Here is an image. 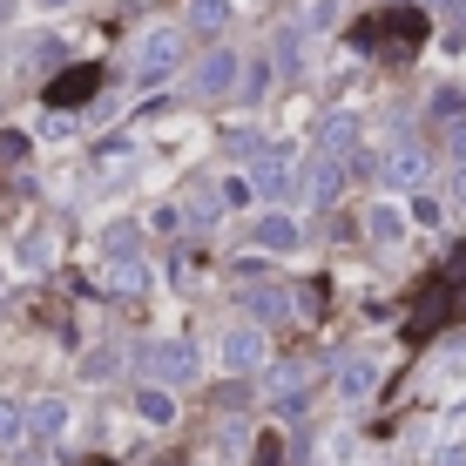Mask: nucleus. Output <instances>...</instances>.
<instances>
[{
  "instance_id": "obj_20",
  "label": "nucleus",
  "mask_w": 466,
  "mask_h": 466,
  "mask_svg": "<svg viewBox=\"0 0 466 466\" xmlns=\"http://www.w3.org/2000/svg\"><path fill=\"white\" fill-rule=\"evenodd\" d=\"M339 385H345V399H365V392H372V365H359V359H351Z\"/></svg>"
},
{
  "instance_id": "obj_10",
  "label": "nucleus",
  "mask_w": 466,
  "mask_h": 466,
  "mask_svg": "<svg viewBox=\"0 0 466 466\" xmlns=\"http://www.w3.org/2000/svg\"><path fill=\"white\" fill-rule=\"evenodd\" d=\"M304 183H311V203H331V197L345 189V169H339V156H318Z\"/></svg>"
},
{
  "instance_id": "obj_2",
  "label": "nucleus",
  "mask_w": 466,
  "mask_h": 466,
  "mask_svg": "<svg viewBox=\"0 0 466 466\" xmlns=\"http://www.w3.org/2000/svg\"><path fill=\"white\" fill-rule=\"evenodd\" d=\"M426 7H385V14H365L359 27H351V47H365V55H420L426 41Z\"/></svg>"
},
{
  "instance_id": "obj_4",
  "label": "nucleus",
  "mask_w": 466,
  "mask_h": 466,
  "mask_svg": "<svg viewBox=\"0 0 466 466\" xmlns=\"http://www.w3.org/2000/svg\"><path fill=\"white\" fill-rule=\"evenodd\" d=\"M142 372L163 379V385H183V379H197V351L189 345H149L142 351Z\"/></svg>"
},
{
  "instance_id": "obj_25",
  "label": "nucleus",
  "mask_w": 466,
  "mask_h": 466,
  "mask_svg": "<svg viewBox=\"0 0 466 466\" xmlns=\"http://www.w3.org/2000/svg\"><path fill=\"white\" fill-rule=\"evenodd\" d=\"M453 163H460V176H453V189H460V203H466V128L453 136Z\"/></svg>"
},
{
  "instance_id": "obj_7",
  "label": "nucleus",
  "mask_w": 466,
  "mask_h": 466,
  "mask_svg": "<svg viewBox=\"0 0 466 466\" xmlns=\"http://www.w3.org/2000/svg\"><path fill=\"white\" fill-rule=\"evenodd\" d=\"M351 142H359V122H351L345 108L318 122V156H351Z\"/></svg>"
},
{
  "instance_id": "obj_27",
  "label": "nucleus",
  "mask_w": 466,
  "mask_h": 466,
  "mask_svg": "<svg viewBox=\"0 0 466 466\" xmlns=\"http://www.w3.org/2000/svg\"><path fill=\"white\" fill-rule=\"evenodd\" d=\"M432 7H440V14H446V21H453V27H460V35H466V0H432Z\"/></svg>"
},
{
  "instance_id": "obj_1",
  "label": "nucleus",
  "mask_w": 466,
  "mask_h": 466,
  "mask_svg": "<svg viewBox=\"0 0 466 466\" xmlns=\"http://www.w3.org/2000/svg\"><path fill=\"white\" fill-rule=\"evenodd\" d=\"M460 318H466V244L420 284V304H412V318H406V339L420 345V339H432V331L460 325Z\"/></svg>"
},
{
  "instance_id": "obj_31",
  "label": "nucleus",
  "mask_w": 466,
  "mask_h": 466,
  "mask_svg": "<svg viewBox=\"0 0 466 466\" xmlns=\"http://www.w3.org/2000/svg\"><path fill=\"white\" fill-rule=\"evenodd\" d=\"M88 466H116V460H88Z\"/></svg>"
},
{
  "instance_id": "obj_30",
  "label": "nucleus",
  "mask_w": 466,
  "mask_h": 466,
  "mask_svg": "<svg viewBox=\"0 0 466 466\" xmlns=\"http://www.w3.org/2000/svg\"><path fill=\"white\" fill-rule=\"evenodd\" d=\"M41 7H68V0H41Z\"/></svg>"
},
{
  "instance_id": "obj_18",
  "label": "nucleus",
  "mask_w": 466,
  "mask_h": 466,
  "mask_svg": "<svg viewBox=\"0 0 466 466\" xmlns=\"http://www.w3.org/2000/svg\"><path fill=\"white\" fill-rule=\"evenodd\" d=\"M250 311L264 318V325H278V318H284V291H270V284H250Z\"/></svg>"
},
{
  "instance_id": "obj_8",
  "label": "nucleus",
  "mask_w": 466,
  "mask_h": 466,
  "mask_svg": "<svg viewBox=\"0 0 466 466\" xmlns=\"http://www.w3.org/2000/svg\"><path fill=\"white\" fill-rule=\"evenodd\" d=\"M250 183L264 189V197H284V189H291V156H257V169H250Z\"/></svg>"
},
{
  "instance_id": "obj_9",
  "label": "nucleus",
  "mask_w": 466,
  "mask_h": 466,
  "mask_svg": "<svg viewBox=\"0 0 466 466\" xmlns=\"http://www.w3.org/2000/svg\"><path fill=\"white\" fill-rule=\"evenodd\" d=\"M230 82H237V55H223V47H217V55H203V68H197V95H223Z\"/></svg>"
},
{
  "instance_id": "obj_3",
  "label": "nucleus",
  "mask_w": 466,
  "mask_h": 466,
  "mask_svg": "<svg viewBox=\"0 0 466 466\" xmlns=\"http://www.w3.org/2000/svg\"><path fill=\"white\" fill-rule=\"evenodd\" d=\"M176 61H183V35H176V27H156V35L142 41V55H136V82H142V88H149V82H169Z\"/></svg>"
},
{
  "instance_id": "obj_5",
  "label": "nucleus",
  "mask_w": 466,
  "mask_h": 466,
  "mask_svg": "<svg viewBox=\"0 0 466 466\" xmlns=\"http://www.w3.org/2000/svg\"><path fill=\"white\" fill-rule=\"evenodd\" d=\"M385 183H399V189L426 183V149L420 142H392V149H385Z\"/></svg>"
},
{
  "instance_id": "obj_22",
  "label": "nucleus",
  "mask_w": 466,
  "mask_h": 466,
  "mask_svg": "<svg viewBox=\"0 0 466 466\" xmlns=\"http://www.w3.org/2000/svg\"><path fill=\"white\" fill-rule=\"evenodd\" d=\"M136 250V223H116V230H108V257H128Z\"/></svg>"
},
{
  "instance_id": "obj_28",
  "label": "nucleus",
  "mask_w": 466,
  "mask_h": 466,
  "mask_svg": "<svg viewBox=\"0 0 466 466\" xmlns=\"http://www.w3.org/2000/svg\"><path fill=\"white\" fill-rule=\"evenodd\" d=\"M412 217H420V230H432V223H440V203L420 197V203H412Z\"/></svg>"
},
{
  "instance_id": "obj_14",
  "label": "nucleus",
  "mask_w": 466,
  "mask_h": 466,
  "mask_svg": "<svg viewBox=\"0 0 466 466\" xmlns=\"http://www.w3.org/2000/svg\"><path fill=\"white\" fill-rule=\"evenodd\" d=\"M257 244L264 250H298V223L291 217H257Z\"/></svg>"
},
{
  "instance_id": "obj_24",
  "label": "nucleus",
  "mask_w": 466,
  "mask_h": 466,
  "mask_svg": "<svg viewBox=\"0 0 466 466\" xmlns=\"http://www.w3.org/2000/svg\"><path fill=\"white\" fill-rule=\"evenodd\" d=\"M339 7H345V0H311V27H331V21H339Z\"/></svg>"
},
{
  "instance_id": "obj_21",
  "label": "nucleus",
  "mask_w": 466,
  "mask_h": 466,
  "mask_svg": "<svg viewBox=\"0 0 466 466\" xmlns=\"http://www.w3.org/2000/svg\"><path fill=\"white\" fill-rule=\"evenodd\" d=\"M264 88H270V61H250V68H244V95L257 102V95H264Z\"/></svg>"
},
{
  "instance_id": "obj_15",
  "label": "nucleus",
  "mask_w": 466,
  "mask_h": 466,
  "mask_svg": "<svg viewBox=\"0 0 466 466\" xmlns=\"http://www.w3.org/2000/svg\"><path fill=\"white\" fill-rule=\"evenodd\" d=\"M136 406H142V420H149V426H169V420H176V399L163 392V385H142Z\"/></svg>"
},
{
  "instance_id": "obj_23",
  "label": "nucleus",
  "mask_w": 466,
  "mask_h": 466,
  "mask_svg": "<svg viewBox=\"0 0 466 466\" xmlns=\"http://www.w3.org/2000/svg\"><path fill=\"white\" fill-rule=\"evenodd\" d=\"M298 41H304L298 27H284V35H278V61H284V68H298Z\"/></svg>"
},
{
  "instance_id": "obj_17",
  "label": "nucleus",
  "mask_w": 466,
  "mask_h": 466,
  "mask_svg": "<svg viewBox=\"0 0 466 466\" xmlns=\"http://www.w3.org/2000/svg\"><path fill=\"white\" fill-rule=\"evenodd\" d=\"M21 440H27V406L0 399V446H21Z\"/></svg>"
},
{
  "instance_id": "obj_16",
  "label": "nucleus",
  "mask_w": 466,
  "mask_h": 466,
  "mask_svg": "<svg viewBox=\"0 0 466 466\" xmlns=\"http://www.w3.org/2000/svg\"><path fill=\"white\" fill-rule=\"evenodd\" d=\"M365 230H372V244H399V237H406V217H399V210H385V203H379V210L365 217Z\"/></svg>"
},
{
  "instance_id": "obj_13",
  "label": "nucleus",
  "mask_w": 466,
  "mask_h": 466,
  "mask_svg": "<svg viewBox=\"0 0 466 466\" xmlns=\"http://www.w3.org/2000/svg\"><path fill=\"white\" fill-rule=\"evenodd\" d=\"M264 392L278 399V406H298V392H304V365L291 359V365H278V372L264 379Z\"/></svg>"
},
{
  "instance_id": "obj_6",
  "label": "nucleus",
  "mask_w": 466,
  "mask_h": 466,
  "mask_svg": "<svg viewBox=\"0 0 466 466\" xmlns=\"http://www.w3.org/2000/svg\"><path fill=\"white\" fill-rule=\"evenodd\" d=\"M95 88H102V68H68V75L47 82V108H75V102H88Z\"/></svg>"
},
{
  "instance_id": "obj_26",
  "label": "nucleus",
  "mask_w": 466,
  "mask_h": 466,
  "mask_svg": "<svg viewBox=\"0 0 466 466\" xmlns=\"http://www.w3.org/2000/svg\"><path fill=\"white\" fill-rule=\"evenodd\" d=\"M27 156V136H0V163H21Z\"/></svg>"
},
{
  "instance_id": "obj_12",
  "label": "nucleus",
  "mask_w": 466,
  "mask_h": 466,
  "mask_svg": "<svg viewBox=\"0 0 466 466\" xmlns=\"http://www.w3.org/2000/svg\"><path fill=\"white\" fill-rule=\"evenodd\" d=\"M61 426H68V406H61V399L27 406V432H35V440H61Z\"/></svg>"
},
{
  "instance_id": "obj_19",
  "label": "nucleus",
  "mask_w": 466,
  "mask_h": 466,
  "mask_svg": "<svg viewBox=\"0 0 466 466\" xmlns=\"http://www.w3.org/2000/svg\"><path fill=\"white\" fill-rule=\"evenodd\" d=\"M189 21H197V27H223L230 7H223V0H189Z\"/></svg>"
},
{
  "instance_id": "obj_11",
  "label": "nucleus",
  "mask_w": 466,
  "mask_h": 466,
  "mask_svg": "<svg viewBox=\"0 0 466 466\" xmlns=\"http://www.w3.org/2000/svg\"><path fill=\"white\" fill-rule=\"evenodd\" d=\"M257 359H264V339H257V331H230V339H223V365H230V372H250Z\"/></svg>"
},
{
  "instance_id": "obj_29",
  "label": "nucleus",
  "mask_w": 466,
  "mask_h": 466,
  "mask_svg": "<svg viewBox=\"0 0 466 466\" xmlns=\"http://www.w3.org/2000/svg\"><path fill=\"white\" fill-rule=\"evenodd\" d=\"M156 466H183V453H169V460H156Z\"/></svg>"
}]
</instances>
